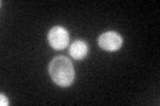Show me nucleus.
Returning a JSON list of instances; mask_svg holds the SVG:
<instances>
[{
  "instance_id": "obj_4",
  "label": "nucleus",
  "mask_w": 160,
  "mask_h": 106,
  "mask_svg": "<svg viewBox=\"0 0 160 106\" xmlns=\"http://www.w3.org/2000/svg\"><path fill=\"white\" fill-rule=\"evenodd\" d=\"M69 54L75 60H82L88 54V45L84 40H76L69 45Z\"/></svg>"
},
{
  "instance_id": "obj_5",
  "label": "nucleus",
  "mask_w": 160,
  "mask_h": 106,
  "mask_svg": "<svg viewBox=\"0 0 160 106\" xmlns=\"http://www.w3.org/2000/svg\"><path fill=\"white\" fill-rule=\"evenodd\" d=\"M0 98H2V101H0V105H2V106H4V105H8V99H7V97H6V94H4V93H2V94H0Z\"/></svg>"
},
{
  "instance_id": "obj_2",
  "label": "nucleus",
  "mask_w": 160,
  "mask_h": 106,
  "mask_svg": "<svg viewBox=\"0 0 160 106\" xmlns=\"http://www.w3.org/2000/svg\"><path fill=\"white\" fill-rule=\"evenodd\" d=\"M98 45L106 52H116L123 47V37L115 31L103 32L98 37Z\"/></svg>"
},
{
  "instance_id": "obj_3",
  "label": "nucleus",
  "mask_w": 160,
  "mask_h": 106,
  "mask_svg": "<svg viewBox=\"0 0 160 106\" xmlns=\"http://www.w3.org/2000/svg\"><path fill=\"white\" fill-rule=\"evenodd\" d=\"M47 39H48V44L53 49L62 50L69 44V32L64 27L56 25V27L49 29Z\"/></svg>"
},
{
  "instance_id": "obj_1",
  "label": "nucleus",
  "mask_w": 160,
  "mask_h": 106,
  "mask_svg": "<svg viewBox=\"0 0 160 106\" xmlns=\"http://www.w3.org/2000/svg\"><path fill=\"white\" fill-rule=\"evenodd\" d=\"M48 73L51 80L60 88L71 86L75 80V69L71 60L64 56H58L51 60L48 65Z\"/></svg>"
}]
</instances>
